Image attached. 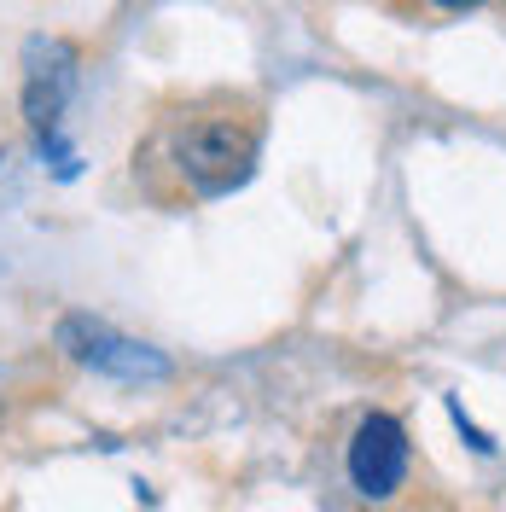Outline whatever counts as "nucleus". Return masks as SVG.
I'll return each mask as SVG.
<instances>
[{"mask_svg":"<svg viewBox=\"0 0 506 512\" xmlns=\"http://www.w3.org/2000/svg\"><path fill=\"white\" fill-rule=\"evenodd\" d=\"M59 350L76 361V367H94L105 379H163L169 373V361H163L152 344H134L123 332H111L105 320L94 315H64L59 320Z\"/></svg>","mask_w":506,"mask_h":512,"instance_id":"2","label":"nucleus"},{"mask_svg":"<svg viewBox=\"0 0 506 512\" xmlns=\"http://www.w3.org/2000/svg\"><path fill=\"white\" fill-rule=\"evenodd\" d=\"M76 88V47L59 35H30L24 41V117L35 134H53Z\"/></svg>","mask_w":506,"mask_h":512,"instance_id":"3","label":"nucleus"},{"mask_svg":"<svg viewBox=\"0 0 506 512\" xmlns=\"http://www.w3.org/2000/svg\"><path fill=\"white\" fill-rule=\"evenodd\" d=\"M443 12H466V6H477V0H437Z\"/></svg>","mask_w":506,"mask_h":512,"instance_id":"5","label":"nucleus"},{"mask_svg":"<svg viewBox=\"0 0 506 512\" xmlns=\"http://www.w3.org/2000/svg\"><path fill=\"white\" fill-rule=\"evenodd\" d=\"M349 478L367 501H384L396 495L402 478H408V431L390 414H367L349 437Z\"/></svg>","mask_w":506,"mask_h":512,"instance_id":"4","label":"nucleus"},{"mask_svg":"<svg viewBox=\"0 0 506 512\" xmlns=\"http://www.w3.org/2000/svg\"><path fill=\"white\" fill-rule=\"evenodd\" d=\"M256 146H262V134L245 117H187L169 134V158L181 169V181L204 198L245 187L256 169Z\"/></svg>","mask_w":506,"mask_h":512,"instance_id":"1","label":"nucleus"}]
</instances>
